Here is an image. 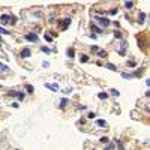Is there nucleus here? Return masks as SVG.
Masks as SVG:
<instances>
[{
  "instance_id": "0eeeda50",
  "label": "nucleus",
  "mask_w": 150,
  "mask_h": 150,
  "mask_svg": "<svg viewBox=\"0 0 150 150\" xmlns=\"http://www.w3.org/2000/svg\"><path fill=\"white\" fill-rule=\"evenodd\" d=\"M45 87H47V89H51V90H54V92L59 90V86H57V84H45Z\"/></svg>"
},
{
  "instance_id": "5701e85b",
  "label": "nucleus",
  "mask_w": 150,
  "mask_h": 150,
  "mask_svg": "<svg viewBox=\"0 0 150 150\" xmlns=\"http://www.w3.org/2000/svg\"><path fill=\"white\" fill-rule=\"evenodd\" d=\"M101 143H104V144H108V138H107V137H104V138H101Z\"/></svg>"
},
{
  "instance_id": "6ab92c4d",
  "label": "nucleus",
  "mask_w": 150,
  "mask_h": 150,
  "mask_svg": "<svg viewBox=\"0 0 150 150\" xmlns=\"http://www.w3.org/2000/svg\"><path fill=\"white\" fill-rule=\"evenodd\" d=\"M111 95H114V96H119L120 93H119V90H116V89H113V90H111Z\"/></svg>"
},
{
  "instance_id": "b1692460",
  "label": "nucleus",
  "mask_w": 150,
  "mask_h": 150,
  "mask_svg": "<svg viewBox=\"0 0 150 150\" xmlns=\"http://www.w3.org/2000/svg\"><path fill=\"white\" fill-rule=\"evenodd\" d=\"M122 77H123V78H132V75H129V74H122Z\"/></svg>"
},
{
  "instance_id": "412c9836",
  "label": "nucleus",
  "mask_w": 150,
  "mask_h": 150,
  "mask_svg": "<svg viewBox=\"0 0 150 150\" xmlns=\"http://www.w3.org/2000/svg\"><path fill=\"white\" fill-rule=\"evenodd\" d=\"M117 146H119V150H125V147H123V144L120 143L119 140H117Z\"/></svg>"
},
{
  "instance_id": "7ed1b4c3",
  "label": "nucleus",
  "mask_w": 150,
  "mask_h": 150,
  "mask_svg": "<svg viewBox=\"0 0 150 150\" xmlns=\"http://www.w3.org/2000/svg\"><path fill=\"white\" fill-rule=\"evenodd\" d=\"M27 41H32V42H36L38 41V35H35V33H29V35H26L24 36Z\"/></svg>"
},
{
  "instance_id": "39448f33",
  "label": "nucleus",
  "mask_w": 150,
  "mask_h": 150,
  "mask_svg": "<svg viewBox=\"0 0 150 150\" xmlns=\"http://www.w3.org/2000/svg\"><path fill=\"white\" fill-rule=\"evenodd\" d=\"M9 95H11V96H15V98H18L20 101H23V99H24V93H18V92H11Z\"/></svg>"
},
{
  "instance_id": "f3484780",
  "label": "nucleus",
  "mask_w": 150,
  "mask_h": 150,
  "mask_svg": "<svg viewBox=\"0 0 150 150\" xmlns=\"http://www.w3.org/2000/svg\"><path fill=\"white\" fill-rule=\"evenodd\" d=\"M107 68H108V69H111V71H116V66H114V65H111V63H108Z\"/></svg>"
},
{
  "instance_id": "cd10ccee",
  "label": "nucleus",
  "mask_w": 150,
  "mask_h": 150,
  "mask_svg": "<svg viewBox=\"0 0 150 150\" xmlns=\"http://www.w3.org/2000/svg\"><path fill=\"white\" fill-rule=\"evenodd\" d=\"M42 51H45V53H50V48H45V47H42Z\"/></svg>"
},
{
  "instance_id": "2eb2a0df",
  "label": "nucleus",
  "mask_w": 150,
  "mask_h": 150,
  "mask_svg": "<svg viewBox=\"0 0 150 150\" xmlns=\"http://www.w3.org/2000/svg\"><path fill=\"white\" fill-rule=\"evenodd\" d=\"M80 59H81V62H89V57H87L86 54H83V56H81Z\"/></svg>"
},
{
  "instance_id": "dca6fc26",
  "label": "nucleus",
  "mask_w": 150,
  "mask_h": 150,
  "mask_svg": "<svg viewBox=\"0 0 150 150\" xmlns=\"http://www.w3.org/2000/svg\"><path fill=\"white\" fill-rule=\"evenodd\" d=\"M125 6H126L128 9H129V8H132V6H134V3H132V2H125Z\"/></svg>"
},
{
  "instance_id": "423d86ee",
  "label": "nucleus",
  "mask_w": 150,
  "mask_h": 150,
  "mask_svg": "<svg viewBox=\"0 0 150 150\" xmlns=\"http://www.w3.org/2000/svg\"><path fill=\"white\" fill-rule=\"evenodd\" d=\"M32 56V53L29 48H24V50H21V57H30Z\"/></svg>"
},
{
  "instance_id": "9b49d317",
  "label": "nucleus",
  "mask_w": 150,
  "mask_h": 150,
  "mask_svg": "<svg viewBox=\"0 0 150 150\" xmlns=\"http://www.w3.org/2000/svg\"><path fill=\"white\" fill-rule=\"evenodd\" d=\"M98 96H99V99H107L108 98V93H99Z\"/></svg>"
},
{
  "instance_id": "f8f14e48",
  "label": "nucleus",
  "mask_w": 150,
  "mask_h": 150,
  "mask_svg": "<svg viewBox=\"0 0 150 150\" xmlns=\"http://www.w3.org/2000/svg\"><path fill=\"white\" fill-rule=\"evenodd\" d=\"M26 90L29 92V93H33V86H30V84H27V86H26Z\"/></svg>"
},
{
  "instance_id": "4be33fe9",
  "label": "nucleus",
  "mask_w": 150,
  "mask_h": 150,
  "mask_svg": "<svg viewBox=\"0 0 150 150\" xmlns=\"http://www.w3.org/2000/svg\"><path fill=\"white\" fill-rule=\"evenodd\" d=\"M92 29H93V30H95V32H96V33H101V29H99V27H96V26H92Z\"/></svg>"
},
{
  "instance_id": "ddd939ff",
  "label": "nucleus",
  "mask_w": 150,
  "mask_h": 150,
  "mask_svg": "<svg viewBox=\"0 0 150 150\" xmlns=\"http://www.w3.org/2000/svg\"><path fill=\"white\" fill-rule=\"evenodd\" d=\"M98 54L101 56V57H107V53L102 51V50H98Z\"/></svg>"
},
{
  "instance_id": "f257e3e1",
  "label": "nucleus",
  "mask_w": 150,
  "mask_h": 150,
  "mask_svg": "<svg viewBox=\"0 0 150 150\" xmlns=\"http://www.w3.org/2000/svg\"><path fill=\"white\" fill-rule=\"evenodd\" d=\"M95 20H96V21H98L99 24H101V26H105V27H107V26H110V24H111V21H110V20H108L107 17H95Z\"/></svg>"
},
{
  "instance_id": "6e6552de",
  "label": "nucleus",
  "mask_w": 150,
  "mask_h": 150,
  "mask_svg": "<svg viewBox=\"0 0 150 150\" xmlns=\"http://www.w3.org/2000/svg\"><path fill=\"white\" fill-rule=\"evenodd\" d=\"M66 54H68V57H69V59H72V57L75 56V51H74V48H68Z\"/></svg>"
},
{
  "instance_id": "9d476101",
  "label": "nucleus",
  "mask_w": 150,
  "mask_h": 150,
  "mask_svg": "<svg viewBox=\"0 0 150 150\" xmlns=\"http://www.w3.org/2000/svg\"><path fill=\"white\" fill-rule=\"evenodd\" d=\"M144 20H146V14H140V17H138V23H140V24H143V23H144Z\"/></svg>"
},
{
  "instance_id": "393cba45",
  "label": "nucleus",
  "mask_w": 150,
  "mask_h": 150,
  "mask_svg": "<svg viewBox=\"0 0 150 150\" xmlns=\"http://www.w3.org/2000/svg\"><path fill=\"white\" fill-rule=\"evenodd\" d=\"M0 33H2V35H6V33H8V32H6L5 29H3V27H0Z\"/></svg>"
},
{
  "instance_id": "f03ea898",
  "label": "nucleus",
  "mask_w": 150,
  "mask_h": 150,
  "mask_svg": "<svg viewBox=\"0 0 150 150\" xmlns=\"http://www.w3.org/2000/svg\"><path fill=\"white\" fill-rule=\"evenodd\" d=\"M0 21H2L3 24H8V23H9V21H11V23H15V21H14V18H12L11 15H8V14H5V15H2V17H0Z\"/></svg>"
},
{
  "instance_id": "4468645a",
  "label": "nucleus",
  "mask_w": 150,
  "mask_h": 150,
  "mask_svg": "<svg viewBox=\"0 0 150 150\" xmlns=\"http://www.w3.org/2000/svg\"><path fill=\"white\" fill-rule=\"evenodd\" d=\"M66 104H68V99H62V101H60V107H66Z\"/></svg>"
},
{
  "instance_id": "c85d7f7f",
  "label": "nucleus",
  "mask_w": 150,
  "mask_h": 150,
  "mask_svg": "<svg viewBox=\"0 0 150 150\" xmlns=\"http://www.w3.org/2000/svg\"><path fill=\"white\" fill-rule=\"evenodd\" d=\"M2 42H3V41H2V38H0V44H2Z\"/></svg>"
},
{
  "instance_id": "1a4fd4ad",
  "label": "nucleus",
  "mask_w": 150,
  "mask_h": 150,
  "mask_svg": "<svg viewBox=\"0 0 150 150\" xmlns=\"http://www.w3.org/2000/svg\"><path fill=\"white\" fill-rule=\"evenodd\" d=\"M96 125H98V126H102V128H107V122L105 120H96Z\"/></svg>"
},
{
  "instance_id": "bb28decb",
  "label": "nucleus",
  "mask_w": 150,
  "mask_h": 150,
  "mask_svg": "<svg viewBox=\"0 0 150 150\" xmlns=\"http://www.w3.org/2000/svg\"><path fill=\"white\" fill-rule=\"evenodd\" d=\"M93 117H96V114L95 113H90V114H89V119H93Z\"/></svg>"
},
{
  "instance_id": "a878e982",
  "label": "nucleus",
  "mask_w": 150,
  "mask_h": 150,
  "mask_svg": "<svg viewBox=\"0 0 150 150\" xmlns=\"http://www.w3.org/2000/svg\"><path fill=\"white\" fill-rule=\"evenodd\" d=\"M110 14H111V15H116V14H117V9H111Z\"/></svg>"
},
{
  "instance_id": "a211bd4d",
  "label": "nucleus",
  "mask_w": 150,
  "mask_h": 150,
  "mask_svg": "<svg viewBox=\"0 0 150 150\" xmlns=\"http://www.w3.org/2000/svg\"><path fill=\"white\" fill-rule=\"evenodd\" d=\"M0 71H8V66L3 65V63H0Z\"/></svg>"
},
{
  "instance_id": "aec40b11",
  "label": "nucleus",
  "mask_w": 150,
  "mask_h": 150,
  "mask_svg": "<svg viewBox=\"0 0 150 150\" xmlns=\"http://www.w3.org/2000/svg\"><path fill=\"white\" fill-rule=\"evenodd\" d=\"M44 38H45V41H48V42H51V41H53V38H51L50 35H44Z\"/></svg>"
},
{
  "instance_id": "20e7f679",
  "label": "nucleus",
  "mask_w": 150,
  "mask_h": 150,
  "mask_svg": "<svg viewBox=\"0 0 150 150\" xmlns=\"http://www.w3.org/2000/svg\"><path fill=\"white\" fill-rule=\"evenodd\" d=\"M69 24H71V18L63 20V23H62V26H60V29H62V30H66L68 27H69Z\"/></svg>"
}]
</instances>
